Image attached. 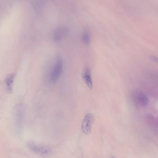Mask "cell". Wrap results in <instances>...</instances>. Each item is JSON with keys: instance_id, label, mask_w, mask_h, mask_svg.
<instances>
[{"instance_id": "obj_9", "label": "cell", "mask_w": 158, "mask_h": 158, "mask_svg": "<svg viewBox=\"0 0 158 158\" xmlns=\"http://www.w3.org/2000/svg\"><path fill=\"white\" fill-rule=\"evenodd\" d=\"M82 41L84 44L88 45L91 41V36L90 32L87 30H85L81 36Z\"/></svg>"}, {"instance_id": "obj_6", "label": "cell", "mask_w": 158, "mask_h": 158, "mask_svg": "<svg viewBox=\"0 0 158 158\" xmlns=\"http://www.w3.org/2000/svg\"><path fill=\"white\" fill-rule=\"evenodd\" d=\"M81 77L87 87L90 90L93 88V82L91 70L88 68L84 69L81 73Z\"/></svg>"}, {"instance_id": "obj_11", "label": "cell", "mask_w": 158, "mask_h": 158, "mask_svg": "<svg viewBox=\"0 0 158 158\" xmlns=\"http://www.w3.org/2000/svg\"><path fill=\"white\" fill-rule=\"evenodd\" d=\"M111 158H115L114 157H111Z\"/></svg>"}, {"instance_id": "obj_3", "label": "cell", "mask_w": 158, "mask_h": 158, "mask_svg": "<svg viewBox=\"0 0 158 158\" xmlns=\"http://www.w3.org/2000/svg\"><path fill=\"white\" fill-rule=\"evenodd\" d=\"M25 109L22 105H17L15 109L16 127L18 131H20L23 126Z\"/></svg>"}, {"instance_id": "obj_7", "label": "cell", "mask_w": 158, "mask_h": 158, "mask_svg": "<svg viewBox=\"0 0 158 158\" xmlns=\"http://www.w3.org/2000/svg\"><path fill=\"white\" fill-rule=\"evenodd\" d=\"M67 29L64 27L57 28L53 33V39L54 41L59 42L67 33Z\"/></svg>"}, {"instance_id": "obj_2", "label": "cell", "mask_w": 158, "mask_h": 158, "mask_svg": "<svg viewBox=\"0 0 158 158\" xmlns=\"http://www.w3.org/2000/svg\"><path fill=\"white\" fill-rule=\"evenodd\" d=\"M30 151L38 156L42 157H48L52 154V150L49 147L30 141L27 144Z\"/></svg>"}, {"instance_id": "obj_1", "label": "cell", "mask_w": 158, "mask_h": 158, "mask_svg": "<svg viewBox=\"0 0 158 158\" xmlns=\"http://www.w3.org/2000/svg\"><path fill=\"white\" fill-rule=\"evenodd\" d=\"M64 69V60L60 55H56L46 72V79L50 83L55 84L61 77Z\"/></svg>"}, {"instance_id": "obj_10", "label": "cell", "mask_w": 158, "mask_h": 158, "mask_svg": "<svg viewBox=\"0 0 158 158\" xmlns=\"http://www.w3.org/2000/svg\"><path fill=\"white\" fill-rule=\"evenodd\" d=\"M150 60H152L153 62L158 64V56H156L151 55L149 56Z\"/></svg>"}, {"instance_id": "obj_8", "label": "cell", "mask_w": 158, "mask_h": 158, "mask_svg": "<svg viewBox=\"0 0 158 158\" xmlns=\"http://www.w3.org/2000/svg\"><path fill=\"white\" fill-rule=\"evenodd\" d=\"M15 75L11 74L6 77L5 81L6 86V90L9 92H11L13 89V84H14Z\"/></svg>"}, {"instance_id": "obj_4", "label": "cell", "mask_w": 158, "mask_h": 158, "mask_svg": "<svg viewBox=\"0 0 158 158\" xmlns=\"http://www.w3.org/2000/svg\"><path fill=\"white\" fill-rule=\"evenodd\" d=\"M94 123V117L91 113L85 114L81 123V130L84 134L88 135L92 131V126Z\"/></svg>"}, {"instance_id": "obj_5", "label": "cell", "mask_w": 158, "mask_h": 158, "mask_svg": "<svg viewBox=\"0 0 158 158\" xmlns=\"http://www.w3.org/2000/svg\"><path fill=\"white\" fill-rule=\"evenodd\" d=\"M134 101L141 107H145L149 103V98L146 94L142 91H136L133 94Z\"/></svg>"}]
</instances>
